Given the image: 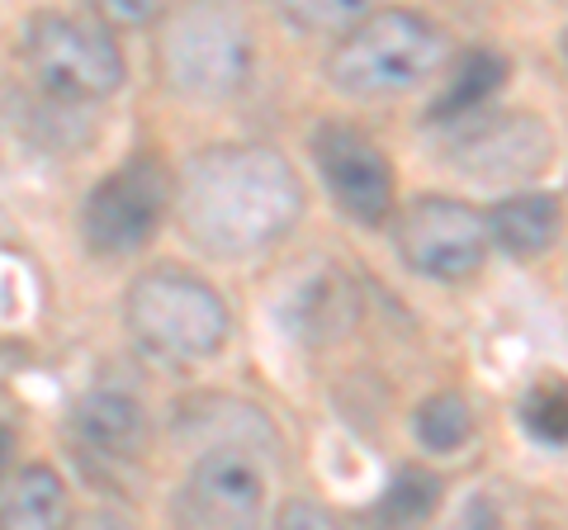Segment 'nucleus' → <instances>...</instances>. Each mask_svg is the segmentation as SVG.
Wrapping results in <instances>:
<instances>
[{
    "instance_id": "1",
    "label": "nucleus",
    "mask_w": 568,
    "mask_h": 530,
    "mask_svg": "<svg viewBox=\"0 0 568 530\" xmlns=\"http://www.w3.org/2000/svg\"><path fill=\"white\" fill-rule=\"evenodd\" d=\"M171 204L200 252L256 256L298 227L304 181L275 147L223 143L190 156Z\"/></svg>"
},
{
    "instance_id": "2",
    "label": "nucleus",
    "mask_w": 568,
    "mask_h": 530,
    "mask_svg": "<svg viewBox=\"0 0 568 530\" xmlns=\"http://www.w3.org/2000/svg\"><path fill=\"white\" fill-rule=\"evenodd\" d=\"M450 39L417 10H375L365 14L327 58V81L351 100H388L417 91L446 67Z\"/></svg>"
},
{
    "instance_id": "3",
    "label": "nucleus",
    "mask_w": 568,
    "mask_h": 530,
    "mask_svg": "<svg viewBox=\"0 0 568 530\" xmlns=\"http://www.w3.org/2000/svg\"><path fill=\"white\" fill-rule=\"evenodd\" d=\"M123 323L133 342L162 365H200L219 356L233 332L223 294L175 265H156L133 279L123 298Z\"/></svg>"
},
{
    "instance_id": "4",
    "label": "nucleus",
    "mask_w": 568,
    "mask_h": 530,
    "mask_svg": "<svg viewBox=\"0 0 568 530\" xmlns=\"http://www.w3.org/2000/svg\"><path fill=\"white\" fill-rule=\"evenodd\" d=\"M24 67L52 100H104L123 85V52L95 14H33L24 24Z\"/></svg>"
},
{
    "instance_id": "5",
    "label": "nucleus",
    "mask_w": 568,
    "mask_h": 530,
    "mask_svg": "<svg viewBox=\"0 0 568 530\" xmlns=\"http://www.w3.org/2000/svg\"><path fill=\"white\" fill-rule=\"evenodd\" d=\"M162 77L175 95L227 100L252 77V33L223 6L175 10L162 33Z\"/></svg>"
},
{
    "instance_id": "6",
    "label": "nucleus",
    "mask_w": 568,
    "mask_h": 530,
    "mask_svg": "<svg viewBox=\"0 0 568 530\" xmlns=\"http://www.w3.org/2000/svg\"><path fill=\"white\" fill-rule=\"evenodd\" d=\"M394 246L413 275L436 279V285H459L484 271L488 227L474 204L450 200V194H422L398 214Z\"/></svg>"
},
{
    "instance_id": "7",
    "label": "nucleus",
    "mask_w": 568,
    "mask_h": 530,
    "mask_svg": "<svg viewBox=\"0 0 568 530\" xmlns=\"http://www.w3.org/2000/svg\"><path fill=\"white\" fill-rule=\"evenodd\" d=\"M171 200H175V181L166 175V166L152 162V156H138V162L110 171L85 194L81 237L95 256H133L162 227Z\"/></svg>"
},
{
    "instance_id": "8",
    "label": "nucleus",
    "mask_w": 568,
    "mask_h": 530,
    "mask_svg": "<svg viewBox=\"0 0 568 530\" xmlns=\"http://www.w3.org/2000/svg\"><path fill=\"white\" fill-rule=\"evenodd\" d=\"M308 147H313V166L323 175L332 204L342 208L346 218L365 223V227L388 223V214H394V204H398V181H394V166H388V156L375 137L365 129H355V123L327 119L313 129Z\"/></svg>"
},
{
    "instance_id": "9",
    "label": "nucleus",
    "mask_w": 568,
    "mask_h": 530,
    "mask_svg": "<svg viewBox=\"0 0 568 530\" xmlns=\"http://www.w3.org/2000/svg\"><path fill=\"white\" fill-rule=\"evenodd\" d=\"M450 162L474 181H530L555 162V133L536 114H469L450 133Z\"/></svg>"
},
{
    "instance_id": "10",
    "label": "nucleus",
    "mask_w": 568,
    "mask_h": 530,
    "mask_svg": "<svg viewBox=\"0 0 568 530\" xmlns=\"http://www.w3.org/2000/svg\"><path fill=\"white\" fill-rule=\"evenodd\" d=\"M265 511V479L246 450L219 446L194 459L181 488L185 530H256Z\"/></svg>"
},
{
    "instance_id": "11",
    "label": "nucleus",
    "mask_w": 568,
    "mask_h": 530,
    "mask_svg": "<svg viewBox=\"0 0 568 530\" xmlns=\"http://www.w3.org/2000/svg\"><path fill=\"white\" fill-rule=\"evenodd\" d=\"M71 446H77L85 469H133L148 455V412L142 402L119 394V388H95L71 412Z\"/></svg>"
},
{
    "instance_id": "12",
    "label": "nucleus",
    "mask_w": 568,
    "mask_h": 530,
    "mask_svg": "<svg viewBox=\"0 0 568 530\" xmlns=\"http://www.w3.org/2000/svg\"><path fill=\"white\" fill-rule=\"evenodd\" d=\"M484 227L497 252H507L517 261H536L559 242L564 204H559V194H545V190L507 194V200H497L484 214Z\"/></svg>"
},
{
    "instance_id": "13",
    "label": "nucleus",
    "mask_w": 568,
    "mask_h": 530,
    "mask_svg": "<svg viewBox=\"0 0 568 530\" xmlns=\"http://www.w3.org/2000/svg\"><path fill=\"white\" fill-rule=\"evenodd\" d=\"M71 498L58 469L29 465L0 488V530H67Z\"/></svg>"
},
{
    "instance_id": "14",
    "label": "nucleus",
    "mask_w": 568,
    "mask_h": 530,
    "mask_svg": "<svg viewBox=\"0 0 568 530\" xmlns=\"http://www.w3.org/2000/svg\"><path fill=\"white\" fill-rule=\"evenodd\" d=\"M507 81V58L488 48H474L465 62L455 67V77L446 81L440 100H432V123H459L484 110V100Z\"/></svg>"
},
{
    "instance_id": "15",
    "label": "nucleus",
    "mask_w": 568,
    "mask_h": 530,
    "mask_svg": "<svg viewBox=\"0 0 568 530\" xmlns=\"http://www.w3.org/2000/svg\"><path fill=\"white\" fill-rule=\"evenodd\" d=\"M413 431L422 440V450L450 455L459 446H469V436H474V408L459 394H450V388H440V394H432L417 408Z\"/></svg>"
},
{
    "instance_id": "16",
    "label": "nucleus",
    "mask_w": 568,
    "mask_h": 530,
    "mask_svg": "<svg viewBox=\"0 0 568 530\" xmlns=\"http://www.w3.org/2000/svg\"><path fill=\"white\" fill-rule=\"evenodd\" d=\"M521 421L536 440L568 446V379H536L521 398Z\"/></svg>"
},
{
    "instance_id": "17",
    "label": "nucleus",
    "mask_w": 568,
    "mask_h": 530,
    "mask_svg": "<svg viewBox=\"0 0 568 530\" xmlns=\"http://www.w3.org/2000/svg\"><path fill=\"white\" fill-rule=\"evenodd\" d=\"M436 479H426V473L417 469H407L398 473V483L388 488V498L379 502V526L384 530H407V526H417L426 511L436 507Z\"/></svg>"
},
{
    "instance_id": "18",
    "label": "nucleus",
    "mask_w": 568,
    "mask_h": 530,
    "mask_svg": "<svg viewBox=\"0 0 568 530\" xmlns=\"http://www.w3.org/2000/svg\"><path fill=\"white\" fill-rule=\"evenodd\" d=\"M284 20H294L298 29H308V33H351L355 24L365 20V6L361 0H332V6H284Z\"/></svg>"
},
{
    "instance_id": "19",
    "label": "nucleus",
    "mask_w": 568,
    "mask_h": 530,
    "mask_svg": "<svg viewBox=\"0 0 568 530\" xmlns=\"http://www.w3.org/2000/svg\"><path fill=\"white\" fill-rule=\"evenodd\" d=\"M275 530H346V521L336 517V511L308 502V498H294V502L280 507Z\"/></svg>"
},
{
    "instance_id": "20",
    "label": "nucleus",
    "mask_w": 568,
    "mask_h": 530,
    "mask_svg": "<svg viewBox=\"0 0 568 530\" xmlns=\"http://www.w3.org/2000/svg\"><path fill=\"white\" fill-rule=\"evenodd\" d=\"M152 6H129V0H110L104 10H95V20L100 24H110V20H119V24H142V20H152Z\"/></svg>"
},
{
    "instance_id": "21",
    "label": "nucleus",
    "mask_w": 568,
    "mask_h": 530,
    "mask_svg": "<svg viewBox=\"0 0 568 530\" xmlns=\"http://www.w3.org/2000/svg\"><path fill=\"white\" fill-rule=\"evenodd\" d=\"M67 530H133V521H123L119 511H85V517H77Z\"/></svg>"
},
{
    "instance_id": "22",
    "label": "nucleus",
    "mask_w": 568,
    "mask_h": 530,
    "mask_svg": "<svg viewBox=\"0 0 568 530\" xmlns=\"http://www.w3.org/2000/svg\"><path fill=\"white\" fill-rule=\"evenodd\" d=\"M6 455H10V431L0 427V469H6Z\"/></svg>"
},
{
    "instance_id": "23",
    "label": "nucleus",
    "mask_w": 568,
    "mask_h": 530,
    "mask_svg": "<svg viewBox=\"0 0 568 530\" xmlns=\"http://www.w3.org/2000/svg\"><path fill=\"white\" fill-rule=\"evenodd\" d=\"M564 62H568V29H564Z\"/></svg>"
}]
</instances>
